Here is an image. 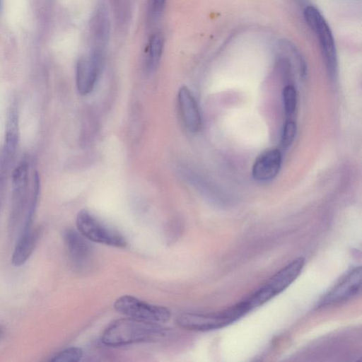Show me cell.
Instances as JSON below:
<instances>
[{
  "label": "cell",
  "instance_id": "cell-21",
  "mask_svg": "<svg viewBox=\"0 0 362 362\" xmlns=\"http://www.w3.org/2000/svg\"><path fill=\"white\" fill-rule=\"evenodd\" d=\"M2 334H3V328H2V327L0 325V338H1V335H2Z\"/></svg>",
  "mask_w": 362,
  "mask_h": 362
},
{
  "label": "cell",
  "instance_id": "cell-13",
  "mask_svg": "<svg viewBox=\"0 0 362 362\" xmlns=\"http://www.w3.org/2000/svg\"><path fill=\"white\" fill-rule=\"evenodd\" d=\"M39 235V230L32 228L21 233L11 257V262L15 267L24 264L29 259L35 247Z\"/></svg>",
  "mask_w": 362,
  "mask_h": 362
},
{
  "label": "cell",
  "instance_id": "cell-3",
  "mask_svg": "<svg viewBox=\"0 0 362 362\" xmlns=\"http://www.w3.org/2000/svg\"><path fill=\"white\" fill-rule=\"evenodd\" d=\"M304 264L303 257L296 258L244 299L249 311L264 304L289 286L300 274Z\"/></svg>",
  "mask_w": 362,
  "mask_h": 362
},
{
  "label": "cell",
  "instance_id": "cell-10",
  "mask_svg": "<svg viewBox=\"0 0 362 362\" xmlns=\"http://www.w3.org/2000/svg\"><path fill=\"white\" fill-rule=\"evenodd\" d=\"M104 59L89 54L88 57H81L78 60L76 83L80 94L86 95L93 90L103 66Z\"/></svg>",
  "mask_w": 362,
  "mask_h": 362
},
{
  "label": "cell",
  "instance_id": "cell-9",
  "mask_svg": "<svg viewBox=\"0 0 362 362\" xmlns=\"http://www.w3.org/2000/svg\"><path fill=\"white\" fill-rule=\"evenodd\" d=\"M63 238L73 266L79 270L85 269L93 255V247L88 240L78 230L71 228L64 231Z\"/></svg>",
  "mask_w": 362,
  "mask_h": 362
},
{
  "label": "cell",
  "instance_id": "cell-18",
  "mask_svg": "<svg viewBox=\"0 0 362 362\" xmlns=\"http://www.w3.org/2000/svg\"><path fill=\"white\" fill-rule=\"evenodd\" d=\"M83 354V352L81 348L71 346L59 351L49 361L54 362H77L82 358Z\"/></svg>",
  "mask_w": 362,
  "mask_h": 362
},
{
  "label": "cell",
  "instance_id": "cell-4",
  "mask_svg": "<svg viewBox=\"0 0 362 362\" xmlns=\"http://www.w3.org/2000/svg\"><path fill=\"white\" fill-rule=\"evenodd\" d=\"M306 23L317 37L321 54L329 77L335 80L338 73L337 49L332 32L320 11L313 6L303 11Z\"/></svg>",
  "mask_w": 362,
  "mask_h": 362
},
{
  "label": "cell",
  "instance_id": "cell-16",
  "mask_svg": "<svg viewBox=\"0 0 362 362\" xmlns=\"http://www.w3.org/2000/svg\"><path fill=\"white\" fill-rule=\"evenodd\" d=\"M28 164L21 162L12 174V192H26L28 185Z\"/></svg>",
  "mask_w": 362,
  "mask_h": 362
},
{
  "label": "cell",
  "instance_id": "cell-7",
  "mask_svg": "<svg viewBox=\"0 0 362 362\" xmlns=\"http://www.w3.org/2000/svg\"><path fill=\"white\" fill-rule=\"evenodd\" d=\"M361 268L357 267L350 270L318 302L319 307L338 304L350 300L361 291Z\"/></svg>",
  "mask_w": 362,
  "mask_h": 362
},
{
  "label": "cell",
  "instance_id": "cell-2",
  "mask_svg": "<svg viewBox=\"0 0 362 362\" xmlns=\"http://www.w3.org/2000/svg\"><path fill=\"white\" fill-rule=\"evenodd\" d=\"M249 311L243 300L221 311L209 313H187L177 316V326L189 330L210 331L235 322Z\"/></svg>",
  "mask_w": 362,
  "mask_h": 362
},
{
  "label": "cell",
  "instance_id": "cell-14",
  "mask_svg": "<svg viewBox=\"0 0 362 362\" xmlns=\"http://www.w3.org/2000/svg\"><path fill=\"white\" fill-rule=\"evenodd\" d=\"M19 119L17 109L11 106L6 116L4 151L7 156L15 153L19 140Z\"/></svg>",
  "mask_w": 362,
  "mask_h": 362
},
{
  "label": "cell",
  "instance_id": "cell-8",
  "mask_svg": "<svg viewBox=\"0 0 362 362\" xmlns=\"http://www.w3.org/2000/svg\"><path fill=\"white\" fill-rule=\"evenodd\" d=\"M110 33V23L107 10L103 4H100L90 20V54L105 58Z\"/></svg>",
  "mask_w": 362,
  "mask_h": 362
},
{
  "label": "cell",
  "instance_id": "cell-20",
  "mask_svg": "<svg viewBox=\"0 0 362 362\" xmlns=\"http://www.w3.org/2000/svg\"><path fill=\"white\" fill-rule=\"evenodd\" d=\"M167 0H151L150 7V15L156 19L162 13Z\"/></svg>",
  "mask_w": 362,
  "mask_h": 362
},
{
  "label": "cell",
  "instance_id": "cell-22",
  "mask_svg": "<svg viewBox=\"0 0 362 362\" xmlns=\"http://www.w3.org/2000/svg\"><path fill=\"white\" fill-rule=\"evenodd\" d=\"M1 8H2V0H0V13L1 11Z\"/></svg>",
  "mask_w": 362,
  "mask_h": 362
},
{
  "label": "cell",
  "instance_id": "cell-15",
  "mask_svg": "<svg viewBox=\"0 0 362 362\" xmlns=\"http://www.w3.org/2000/svg\"><path fill=\"white\" fill-rule=\"evenodd\" d=\"M164 40L162 35L159 33H155L151 35L146 57V69L151 72L155 70L158 66L163 53Z\"/></svg>",
  "mask_w": 362,
  "mask_h": 362
},
{
  "label": "cell",
  "instance_id": "cell-12",
  "mask_svg": "<svg viewBox=\"0 0 362 362\" xmlns=\"http://www.w3.org/2000/svg\"><path fill=\"white\" fill-rule=\"evenodd\" d=\"M177 103L185 127L191 132H198L202 126L201 115L197 103L187 87L180 88Z\"/></svg>",
  "mask_w": 362,
  "mask_h": 362
},
{
  "label": "cell",
  "instance_id": "cell-5",
  "mask_svg": "<svg viewBox=\"0 0 362 362\" xmlns=\"http://www.w3.org/2000/svg\"><path fill=\"white\" fill-rule=\"evenodd\" d=\"M76 228L89 241L117 247L127 245L124 237L117 230L105 225L86 210L77 215Z\"/></svg>",
  "mask_w": 362,
  "mask_h": 362
},
{
  "label": "cell",
  "instance_id": "cell-1",
  "mask_svg": "<svg viewBox=\"0 0 362 362\" xmlns=\"http://www.w3.org/2000/svg\"><path fill=\"white\" fill-rule=\"evenodd\" d=\"M168 334V329L158 323L127 317L111 323L103 332L101 340L108 346H124L157 341Z\"/></svg>",
  "mask_w": 362,
  "mask_h": 362
},
{
  "label": "cell",
  "instance_id": "cell-6",
  "mask_svg": "<svg viewBox=\"0 0 362 362\" xmlns=\"http://www.w3.org/2000/svg\"><path fill=\"white\" fill-rule=\"evenodd\" d=\"M114 308L128 317L148 322L163 323L170 318L168 308L148 303L129 295L117 298L114 303Z\"/></svg>",
  "mask_w": 362,
  "mask_h": 362
},
{
  "label": "cell",
  "instance_id": "cell-11",
  "mask_svg": "<svg viewBox=\"0 0 362 362\" xmlns=\"http://www.w3.org/2000/svg\"><path fill=\"white\" fill-rule=\"evenodd\" d=\"M282 156L275 148L267 149L255 159L252 166V177L257 181H268L276 176L281 165Z\"/></svg>",
  "mask_w": 362,
  "mask_h": 362
},
{
  "label": "cell",
  "instance_id": "cell-19",
  "mask_svg": "<svg viewBox=\"0 0 362 362\" xmlns=\"http://www.w3.org/2000/svg\"><path fill=\"white\" fill-rule=\"evenodd\" d=\"M296 133V125L293 120L287 119L284 124L281 138V146L286 148L293 143Z\"/></svg>",
  "mask_w": 362,
  "mask_h": 362
},
{
  "label": "cell",
  "instance_id": "cell-17",
  "mask_svg": "<svg viewBox=\"0 0 362 362\" xmlns=\"http://www.w3.org/2000/svg\"><path fill=\"white\" fill-rule=\"evenodd\" d=\"M283 103L287 119H291L297 105V93L292 85H287L284 88Z\"/></svg>",
  "mask_w": 362,
  "mask_h": 362
}]
</instances>
